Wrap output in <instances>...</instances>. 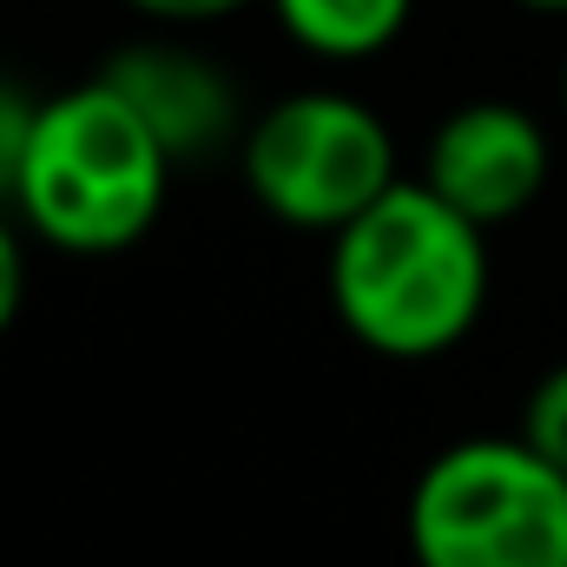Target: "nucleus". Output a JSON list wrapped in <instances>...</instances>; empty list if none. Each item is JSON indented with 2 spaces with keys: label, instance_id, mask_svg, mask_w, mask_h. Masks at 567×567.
<instances>
[{
  "label": "nucleus",
  "instance_id": "0eeeda50",
  "mask_svg": "<svg viewBox=\"0 0 567 567\" xmlns=\"http://www.w3.org/2000/svg\"><path fill=\"white\" fill-rule=\"evenodd\" d=\"M271 7L297 47L323 60H370L410 27L416 0H271Z\"/></svg>",
  "mask_w": 567,
  "mask_h": 567
},
{
  "label": "nucleus",
  "instance_id": "6e6552de",
  "mask_svg": "<svg viewBox=\"0 0 567 567\" xmlns=\"http://www.w3.org/2000/svg\"><path fill=\"white\" fill-rule=\"evenodd\" d=\"M522 435H528L555 468H567V363L535 383V396H528V410H522Z\"/></svg>",
  "mask_w": 567,
  "mask_h": 567
},
{
  "label": "nucleus",
  "instance_id": "f257e3e1",
  "mask_svg": "<svg viewBox=\"0 0 567 567\" xmlns=\"http://www.w3.org/2000/svg\"><path fill=\"white\" fill-rule=\"evenodd\" d=\"M330 238V303L363 350L423 363L475 330L488 303V231L429 178H396Z\"/></svg>",
  "mask_w": 567,
  "mask_h": 567
},
{
  "label": "nucleus",
  "instance_id": "f8f14e48",
  "mask_svg": "<svg viewBox=\"0 0 567 567\" xmlns=\"http://www.w3.org/2000/svg\"><path fill=\"white\" fill-rule=\"evenodd\" d=\"M522 7H542V13H567V0H522Z\"/></svg>",
  "mask_w": 567,
  "mask_h": 567
},
{
  "label": "nucleus",
  "instance_id": "f03ea898",
  "mask_svg": "<svg viewBox=\"0 0 567 567\" xmlns=\"http://www.w3.org/2000/svg\"><path fill=\"white\" fill-rule=\"evenodd\" d=\"M172 158L178 152L165 145V133L100 73L33 106L20 172H13V205L27 231H40L53 251L106 258L140 245L158 225Z\"/></svg>",
  "mask_w": 567,
  "mask_h": 567
},
{
  "label": "nucleus",
  "instance_id": "39448f33",
  "mask_svg": "<svg viewBox=\"0 0 567 567\" xmlns=\"http://www.w3.org/2000/svg\"><path fill=\"white\" fill-rule=\"evenodd\" d=\"M423 178L455 212H468L482 231H495V225H508L515 212H528L542 198V185H548V126L528 106H508V100L455 106L429 140Z\"/></svg>",
  "mask_w": 567,
  "mask_h": 567
},
{
  "label": "nucleus",
  "instance_id": "423d86ee",
  "mask_svg": "<svg viewBox=\"0 0 567 567\" xmlns=\"http://www.w3.org/2000/svg\"><path fill=\"white\" fill-rule=\"evenodd\" d=\"M106 80L140 106L145 120L165 133V145L178 158L205 152L231 133V86L218 80V66H205L198 53H178V47H133L106 66Z\"/></svg>",
  "mask_w": 567,
  "mask_h": 567
},
{
  "label": "nucleus",
  "instance_id": "9d476101",
  "mask_svg": "<svg viewBox=\"0 0 567 567\" xmlns=\"http://www.w3.org/2000/svg\"><path fill=\"white\" fill-rule=\"evenodd\" d=\"M20 297H27V251H20L13 225L0 218V337H7V323L20 317Z\"/></svg>",
  "mask_w": 567,
  "mask_h": 567
},
{
  "label": "nucleus",
  "instance_id": "ddd939ff",
  "mask_svg": "<svg viewBox=\"0 0 567 567\" xmlns=\"http://www.w3.org/2000/svg\"><path fill=\"white\" fill-rule=\"evenodd\" d=\"M561 100H567V73H561Z\"/></svg>",
  "mask_w": 567,
  "mask_h": 567
},
{
  "label": "nucleus",
  "instance_id": "20e7f679",
  "mask_svg": "<svg viewBox=\"0 0 567 567\" xmlns=\"http://www.w3.org/2000/svg\"><path fill=\"white\" fill-rule=\"evenodd\" d=\"M245 185L284 225L343 231L396 185V145L350 93H290L245 133Z\"/></svg>",
  "mask_w": 567,
  "mask_h": 567
},
{
  "label": "nucleus",
  "instance_id": "9b49d317",
  "mask_svg": "<svg viewBox=\"0 0 567 567\" xmlns=\"http://www.w3.org/2000/svg\"><path fill=\"white\" fill-rule=\"evenodd\" d=\"M126 7H140L152 20H218V13H238L251 0H126Z\"/></svg>",
  "mask_w": 567,
  "mask_h": 567
},
{
  "label": "nucleus",
  "instance_id": "7ed1b4c3",
  "mask_svg": "<svg viewBox=\"0 0 567 567\" xmlns=\"http://www.w3.org/2000/svg\"><path fill=\"white\" fill-rule=\"evenodd\" d=\"M416 567H567V468L528 435H468L410 488Z\"/></svg>",
  "mask_w": 567,
  "mask_h": 567
},
{
  "label": "nucleus",
  "instance_id": "1a4fd4ad",
  "mask_svg": "<svg viewBox=\"0 0 567 567\" xmlns=\"http://www.w3.org/2000/svg\"><path fill=\"white\" fill-rule=\"evenodd\" d=\"M27 126H33V106L13 100L0 86V192L13 198V172H20V145H27Z\"/></svg>",
  "mask_w": 567,
  "mask_h": 567
}]
</instances>
